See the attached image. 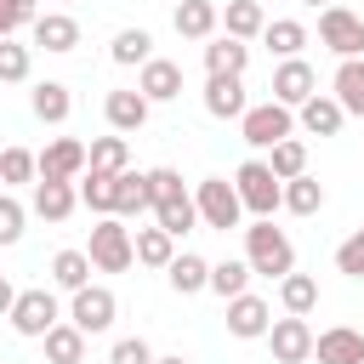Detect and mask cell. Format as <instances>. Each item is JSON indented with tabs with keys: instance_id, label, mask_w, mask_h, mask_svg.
I'll return each mask as SVG.
<instances>
[{
	"instance_id": "1",
	"label": "cell",
	"mask_w": 364,
	"mask_h": 364,
	"mask_svg": "<svg viewBox=\"0 0 364 364\" xmlns=\"http://www.w3.org/2000/svg\"><path fill=\"white\" fill-rule=\"evenodd\" d=\"M245 262H250V273H267V279L296 273V250H290V239L273 228V216H256V222L245 228Z\"/></svg>"
},
{
	"instance_id": "2",
	"label": "cell",
	"mask_w": 364,
	"mask_h": 364,
	"mask_svg": "<svg viewBox=\"0 0 364 364\" xmlns=\"http://www.w3.org/2000/svg\"><path fill=\"white\" fill-rule=\"evenodd\" d=\"M91 267L97 273H125L131 262H136V233L119 222V216H102L97 228H91Z\"/></svg>"
},
{
	"instance_id": "3",
	"label": "cell",
	"mask_w": 364,
	"mask_h": 364,
	"mask_svg": "<svg viewBox=\"0 0 364 364\" xmlns=\"http://www.w3.org/2000/svg\"><path fill=\"white\" fill-rule=\"evenodd\" d=\"M233 188H239V199H245L250 216H273V210L284 205V182L273 176L267 159H245V165L233 171Z\"/></svg>"
},
{
	"instance_id": "4",
	"label": "cell",
	"mask_w": 364,
	"mask_h": 364,
	"mask_svg": "<svg viewBox=\"0 0 364 364\" xmlns=\"http://www.w3.org/2000/svg\"><path fill=\"white\" fill-rule=\"evenodd\" d=\"M193 205H199V222L216 228V233L239 228V216H245V199H239V188H233L228 176H205V182L193 188Z\"/></svg>"
},
{
	"instance_id": "5",
	"label": "cell",
	"mask_w": 364,
	"mask_h": 364,
	"mask_svg": "<svg viewBox=\"0 0 364 364\" xmlns=\"http://www.w3.org/2000/svg\"><path fill=\"white\" fill-rule=\"evenodd\" d=\"M290 131H296V114H290L284 102H273V97H267V102H250L245 119H239V136H245L250 148H273V142H284Z\"/></svg>"
},
{
	"instance_id": "6",
	"label": "cell",
	"mask_w": 364,
	"mask_h": 364,
	"mask_svg": "<svg viewBox=\"0 0 364 364\" xmlns=\"http://www.w3.org/2000/svg\"><path fill=\"white\" fill-rule=\"evenodd\" d=\"M51 324H63V313H57V296H51V290H17V301H11V330L40 341Z\"/></svg>"
},
{
	"instance_id": "7",
	"label": "cell",
	"mask_w": 364,
	"mask_h": 364,
	"mask_svg": "<svg viewBox=\"0 0 364 364\" xmlns=\"http://www.w3.org/2000/svg\"><path fill=\"white\" fill-rule=\"evenodd\" d=\"M114 313H119L114 290H102V284H80V290H74V307H68V324H80L85 336H102V330L114 324Z\"/></svg>"
},
{
	"instance_id": "8",
	"label": "cell",
	"mask_w": 364,
	"mask_h": 364,
	"mask_svg": "<svg viewBox=\"0 0 364 364\" xmlns=\"http://www.w3.org/2000/svg\"><path fill=\"white\" fill-rule=\"evenodd\" d=\"M318 40H324L336 57H358V51H364V17H353L347 6H324V11H318Z\"/></svg>"
},
{
	"instance_id": "9",
	"label": "cell",
	"mask_w": 364,
	"mask_h": 364,
	"mask_svg": "<svg viewBox=\"0 0 364 364\" xmlns=\"http://www.w3.org/2000/svg\"><path fill=\"white\" fill-rule=\"evenodd\" d=\"M267 347H273L279 364H307V358H313V330H307V318H301V313L273 318V324H267Z\"/></svg>"
},
{
	"instance_id": "10",
	"label": "cell",
	"mask_w": 364,
	"mask_h": 364,
	"mask_svg": "<svg viewBox=\"0 0 364 364\" xmlns=\"http://www.w3.org/2000/svg\"><path fill=\"white\" fill-rule=\"evenodd\" d=\"M313 85H318V74H313V63H301V57H284V63L273 68V102H284V108H301V102L313 97Z\"/></svg>"
},
{
	"instance_id": "11",
	"label": "cell",
	"mask_w": 364,
	"mask_h": 364,
	"mask_svg": "<svg viewBox=\"0 0 364 364\" xmlns=\"http://www.w3.org/2000/svg\"><path fill=\"white\" fill-rule=\"evenodd\" d=\"M250 97H245V80L239 74H210L205 80V114L210 119H245Z\"/></svg>"
},
{
	"instance_id": "12",
	"label": "cell",
	"mask_w": 364,
	"mask_h": 364,
	"mask_svg": "<svg viewBox=\"0 0 364 364\" xmlns=\"http://www.w3.org/2000/svg\"><path fill=\"white\" fill-rule=\"evenodd\" d=\"M313 358L318 364H364V336L353 324H330L313 336Z\"/></svg>"
},
{
	"instance_id": "13",
	"label": "cell",
	"mask_w": 364,
	"mask_h": 364,
	"mask_svg": "<svg viewBox=\"0 0 364 364\" xmlns=\"http://www.w3.org/2000/svg\"><path fill=\"white\" fill-rule=\"evenodd\" d=\"M40 176H46V182H80V176H85V142L57 136V142L40 154Z\"/></svg>"
},
{
	"instance_id": "14",
	"label": "cell",
	"mask_w": 364,
	"mask_h": 364,
	"mask_svg": "<svg viewBox=\"0 0 364 364\" xmlns=\"http://www.w3.org/2000/svg\"><path fill=\"white\" fill-rule=\"evenodd\" d=\"M267 324H273V307L262 301V296H233L228 301V336H239V341H256V336H267Z\"/></svg>"
},
{
	"instance_id": "15",
	"label": "cell",
	"mask_w": 364,
	"mask_h": 364,
	"mask_svg": "<svg viewBox=\"0 0 364 364\" xmlns=\"http://www.w3.org/2000/svg\"><path fill=\"white\" fill-rule=\"evenodd\" d=\"M136 91H142L148 102H171V97H182V68H176L171 57H148V63H142Z\"/></svg>"
},
{
	"instance_id": "16",
	"label": "cell",
	"mask_w": 364,
	"mask_h": 364,
	"mask_svg": "<svg viewBox=\"0 0 364 364\" xmlns=\"http://www.w3.org/2000/svg\"><path fill=\"white\" fill-rule=\"evenodd\" d=\"M148 108H154V102H148L142 91H108V102H102V114H108V125H114L119 136H125V131H142V125H148Z\"/></svg>"
},
{
	"instance_id": "17",
	"label": "cell",
	"mask_w": 364,
	"mask_h": 364,
	"mask_svg": "<svg viewBox=\"0 0 364 364\" xmlns=\"http://www.w3.org/2000/svg\"><path fill=\"white\" fill-rule=\"evenodd\" d=\"M74 205H80V188L74 182H34V216H46V222H68L74 216Z\"/></svg>"
},
{
	"instance_id": "18",
	"label": "cell",
	"mask_w": 364,
	"mask_h": 364,
	"mask_svg": "<svg viewBox=\"0 0 364 364\" xmlns=\"http://www.w3.org/2000/svg\"><path fill=\"white\" fill-rule=\"evenodd\" d=\"M28 28H34V46H46V51H74V46H80V23H74L68 11H46V17H34Z\"/></svg>"
},
{
	"instance_id": "19",
	"label": "cell",
	"mask_w": 364,
	"mask_h": 364,
	"mask_svg": "<svg viewBox=\"0 0 364 364\" xmlns=\"http://www.w3.org/2000/svg\"><path fill=\"white\" fill-rule=\"evenodd\" d=\"M165 279H171V290H176V296H193V290H210V262H205V256H193V250H182V256H171V267H165Z\"/></svg>"
},
{
	"instance_id": "20",
	"label": "cell",
	"mask_w": 364,
	"mask_h": 364,
	"mask_svg": "<svg viewBox=\"0 0 364 364\" xmlns=\"http://www.w3.org/2000/svg\"><path fill=\"white\" fill-rule=\"evenodd\" d=\"M341 119H347V108H341L336 97H318V91H313V97L301 102V131H313V136H336Z\"/></svg>"
},
{
	"instance_id": "21",
	"label": "cell",
	"mask_w": 364,
	"mask_h": 364,
	"mask_svg": "<svg viewBox=\"0 0 364 364\" xmlns=\"http://www.w3.org/2000/svg\"><path fill=\"white\" fill-rule=\"evenodd\" d=\"M154 222H159L165 233H176V239H182V233H193V222H199V205H193V193L182 188V193L159 199V205H154Z\"/></svg>"
},
{
	"instance_id": "22",
	"label": "cell",
	"mask_w": 364,
	"mask_h": 364,
	"mask_svg": "<svg viewBox=\"0 0 364 364\" xmlns=\"http://www.w3.org/2000/svg\"><path fill=\"white\" fill-rule=\"evenodd\" d=\"M222 23H228L233 40H256L267 28V11H262V0H228L222 6Z\"/></svg>"
},
{
	"instance_id": "23",
	"label": "cell",
	"mask_w": 364,
	"mask_h": 364,
	"mask_svg": "<svg viewBox=\"0 0 364 364\" xmlns=\"http://www.w3.org/2000/svg\"><path fill=\"white\" fill-rule=\"evenodd\" d=\"M28 102H34V119H46V125H63V119H68V108H74V97H68V85H63V80H40Z\"/></svg>"
},
{
	"instance_id": "24",
	"label": "cell",
	"mask_w": 364,
	"mask_h": 364,
	"mask_svg": "<svg viewBox=\"0 0 364 364\" xmlns=\"http://www.w3.org/2000/svg\"><path fill=\"white\" fill-rule=\"evenodd\" d=\"M85 171H108V176L131 171V142H125V136H97V142L85 148Z\"/></svg>"
},
{
	"instance_id": "25",
	"label": "cell",
	"mask_w": 364,
	"mask_h": 364,
	"mask_svg": "<svg viewBox=\"0 0 364 364\" xmlns=\"http://www.w3.org/2000/svg\"><path fill=\"white\" fill-rule=\"evenodd\" d=\"M40 341H46V358L51 364H80L85 358V330L80 324H51Z\"/></svg>"
},
{
	"instance_id": "26",
	"label": "cell",
	"mask_w": 364,
	"mask_h": 364,
	"mask_svg": "<svg viewBox=\"0 0 364 364\" xmlns=\"http://www.w3.org/2000/svg\"><path fill=\"white\" fill-rule=\"evenodd\" d=\"M216 17H222V11H216V0H182L171 23H176V34H182V40H205V34L216 28Z\"/></svg>"
},
{
	"instance_id": "27",
	"label": "cell",
	"mask_w": 364,
	"mask_h": 364,
	"mask_svg": "<svg viewBox=\"0 0 364 364\" xmlns=\"http://www.w3.org/2000/svg\"><path fill=\"white\" fill-rule=\"evenodd\" d=\"M142 210H154V205H148V176L119 171V176H114V216H142Z\"/></svg>"
},
{
	"instance_id": "28",
	"label": "cell",
	"mask_w": 364,
	"mask_h": 364,
	"mask_svg": "<svg viewBox=\"0 0 364 364\" xmlns=\"http://www.w3.org/2000/svg\"><path fill=\"white\" fill-rule=\"evenodd\" d=\"M171 256H176V233H165L159 222L136 228V262L142 267H171Z\"/></svg>"
},
{
	"instance_id": "29",
	"label": "cell",
	"mask_w": 364,
	"mask_h": 364,
	"mask_svg": "<svg viewBox=\"0 0 364 364\" xmlns=\"http://www.w3.org/2000/svg\"><path fill=\"white\" fill-rule=\"evenodd\" d=\"M336 102L364 119V63L358 57H341V68H336Z\"/></svg>"
},
{
	"instance_id": "30",
	"label": "cell",
	"mask_w": 364,
	"mask_h": 364,
	"mask_svg": "<svg viewBox=\"0 0 364 364\" xmlns=\"http://www.w3.org/2000/svg\"><path fill=\"white\" fill-rule=\"evenodd\" d=\"M284 210H296V216H313V210H324V182L318 176H290L284 182Z\"/></svg>"
},
{
	"instance_id": "31",
	"label": "cell",
	"mask_w": 364,
	"mask_h": 364,
	"mask_svg": "<svg viewBox=\"0 0 364 364\" xmlns=\"http://www.w3.org/2000/svg\"><path fill=\"white\" fill-rule=\"evenodd\" d=\"M279 301H284V313H313L318 307V279H307V273H284L279 279Z\"/></svg>"
},
{
	"instance_id": "32",
	"label": "cell",
	"mask_w": 364,
	"mask_h": 364,
	"mask_svg": "<svg viewBox=\"0 0 364 364\" xmlns=\"http://www.w3.org/2000/svg\"><path fill=\"white\" fill-rule=\"evenodd\" d=\"M108 57H114L119 68H131V63L142 68V63L154 57V40H148V28H119V34H114V46H108Z\"/></svg>"
},
{
	"instance_id": "33",
	"label": "cell",
	"mask_w": 364,
	"mask_h": 364,
	"mask_svg": "<svg viewBox=\"0 0 364 364\" xmlns=\"http://www.w3.org/2000/svg\"><path fill=\"white\" fill-rule=\"evenodd\" d=\"M245 63H250V46L245 40H216V46H205V68L210 74H245Z\"/></svg>"
},
{
	"instance_id": "34",
	"label": "cell",
	"mask_w": 364,
	"mask_h": 364,
	"mask_svg": "<svg viewBox=\"0 0 364 364\" xmlns=\"http://www.w3.org/2000/svg\"><path fill=\"white\" fill-rule=\"evenodd\" d=\"M262 40H267V51H273V57H296V51L307 46V28H301L296 17H279V23H267V28H262Z\"/></svg>"
},
{
	"instance_id": "35",
	"label": "cell",
	"mask_w": 364,
	"mask_h": 364,
	"mask_svg": "<svg viewBox=\"0 0 364 364\" xmlns=\"http://www.w3.org/2000/svg\"><path fill=\"white\" fill-rule=\"evenodd\" d=\"M267 165H273V176H279V182L301 176V171H307V142H296V136L273 142V148H267Z\"/></svg>"
},
{
	"instance_id": "36",
	"label": "cell",
	"mask_w": 364,
	"mask_h": 364,
	"mask_svg": "<svg viewBox=\"0 0 364 364\" xmlns=\"http://www.w3.org/2000/svg\"><path fill=\"white\" fill-rule=\"evenodd\" d=\"M51 279H57L63 290L91 284V256H85V250H57V256H51Z\"/></svg>"
},
{
	"instance_id": "37",
	"label": "cell",
	"mask_w": 364,
	"mask_h": 364,
	"mask_svg": "<svg viewBox=\"0 0 364 364\" xmlns=\"http://www.w3.org/2000/svg\"><path fill=\"white\" fill-rule=\"evenodd\" d=\"M245 284H250V262H210V290L222 296V301H233V296H245Z\"/></svg>"
},
{
	"instance_id": "38",
	"label": "cell",
	"mask_w": 364,
	"mask_h": 364,
	"mask_svg": "<svg viewBox=\"0 0 364 364\" xmlns=\"http://www.w3.org/2000/svg\"><path fill=\"white\" fill-rule=\"evenodd\" d=\"M80 199H85L97 216H114V176H108V171H85V176H80Z\"/></svg>"
},
{
	"instance_id": "39",
	"label": "cell",
	"mask_w": 364,
	"mask_h": 364,
	"mask_svg": "<svg viewBox=\"0 0 364 364\" xmlns=\"http://www.w3.org/2000/svg\"><path fill=\"white\" fill-rule=\"evenodd\" d=\"M28 176H40V154L6 148V154H0V182H28Z\"/></svg>"
},
{
	"instance_id": "40",
	"label": "cell",
	"mask_w": 364,
	"mask_h": 364,
	"mask_svg": "<svg viewBox=\"0 0 364 364\" xmlns=\"http://www.w3.org/2000/svg\"><path fill=\"white\" fill-rule=\"evenodd\" d=\"M0 80H6V85H11V80H28V46L0 40Z\"/></svg>"
},
{
	"instance_id": "41",
	"label": "cell",
	"mask_w": 364,
	"mask_h": 364,
	"mask_svg": "<svg viewBox=\"0 0 364 364\" xmlns=\"http://www.w3.org/2000/svg\"><path fill=\"white\" fill-rule=\"evenodd\" d=\"M336 273H347V279H364V228H358L353 239H341V250H336Z\"/></svg>"
},
{
	"instance_id": "42",
	"label": "cell",
	"mask_w": 364,
	"mask_h": 364,
	"mask_svg": "<svg viewBox=\"0 0 364 364\" xmlns=\"http://www.w3.org/2000/svg\"><path fill=\"white\" fill-rule=\"evenodd\" d=\"M40 11H34V0H0V40H11L23 23H34Z\"/></svg>"
},
{
	"instance_id": "43",
	"label": "cell",
	"mask_w": 364,
	"mask_h": 364,
	"mask_svg": "<svg viewBox=\"0 0 364 364\" xmlns=\"http://www.w3.org/2000/svg\"><path fill=\"white\" fill-rule=\"evenodd\" d=\"M142 176H148V205H159V199L182 193V176H176L171 165H154V171H142Z\"/></svg>"
},
{
	"instance_id": "44",
	"label": "cell",
	"mask_w": 364,
	"mask_h": 364,
	"mask_svg": "<svg viewBox=\"0 0 364 364\" xmlns=\"http://www.w3.org/2000/svg\"><path fill=\"white\" fill-rule=\"evenodd\" d=\"M17 239H23V205L0 193V245H17Z\"/></svg>"
},
{
	"instance_id": "45",
	"label": "cell",
	"mask_w": 364,
	"mask_h": 364,
	"mask_svg": "<svg viewBox=\"0 0 364 364\" xmlns=\"http://www.w3.org/2000/svg\"><path fill=\"white\" fill-rule=\"evenodd\" d=\"M108 364H154V353H148V341H142V336H125V341H114Z\"/></svg>"
},
{
	"instance_id": "46",
	"label": "cell",
	"mask_w": 364,
	"mask_h": 364,
	"mask_svg": "<svg viewBox=\"0 0 364 364\" xmlns=\"http://www.w3.org/2000/svg\"><path fill=\"white\" fill-rule=\"evenodd\" d=\"M11 301H17V290H11V279L0 273V318H11Z\"/></svg>"
},
{
	"instance_id": "47",
	"label": "cell",
	"mask_w": 364,
	"mask_h": 364,
	"mask_svg": "<svg viewBox=\"0 0 364 364\" xmlns=\"http://www.w3.org/2000/svg\"><path fill=\"white\" fill-rule=\"evenodd\" d=\"M154 364H188V358H182V353H171V358H154Z\"/></svg>"
},
{
	"instance_id": "48",
	"label": "cell",
	"mask_w": 364,
	"mask_h": 364,
	"mask_svg": "<svg viewBox=\"0 0 364 364\" xmlns=\"http://www.w3.org/2000/svg\"><path fill=\"white\" fill-rule=\"evenodd\" d=\"M307 6H330V0H307Z\"/></svg>"
}]
</instances>
